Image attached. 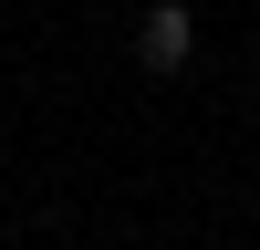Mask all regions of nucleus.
Listing matches in <instances>:
<instances>
[{"mask_svg": "<svg viewBox=\"0 0 260 250\" xmlns=\"http://www.w3.org/2000/svg\"><path fill=\"white\" fill-rule=\"evenodd\" d=\"M187 52H198V21H187V0H156V11L136 21V63H146V73H187Z\"/></svg>", "mask_w": 260, "mask_h": 250, "instance_id": "1", "label": "nucleus"}]
</instances>
